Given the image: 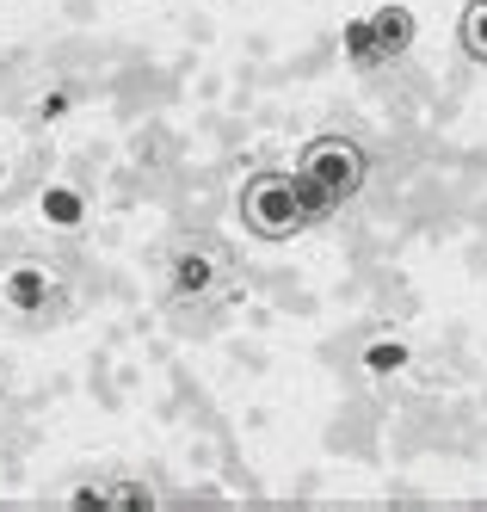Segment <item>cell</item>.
<instances>
[{
    "mask_svg": "<svg viewBox=\"0 0 487 512\" xmlns=\"http://www.w3.org/2000/svg\"><path fill=\"white\" fill-rule=\"evenodd\" d=\"M74 506H105V488H74Z\"/></svg>",
    "mask_w": 487,
    "mask_h": 512,
    "instance_id": "obj_11",
    "label": "cell"
},
{
    "mask_svg": "<svg viewBox=\"0 0 487 512\" xmlns=\"http://www.w3.org/2000/svg\"><path fill=\"white\" fill-rule=\"evenodd\" d=\"M105 506H155V488H148V482H111Z\"/></svg>",
    "mask_w": 487,
    "mask_h": 512,
    "instance_id": "obj_10",
    "label": "cell"
},
{
    "mask_svg": "<svg viewBox=\"0 0 487 512\" xmlns=\"http://www.w3.org/2000/svg\"><path fill=\"white\" fill-rule=\"evenodd\" d=\"M235 210H241L247 235H259V241H290L296 229L315 223L309 204H303V179H296V173H278V167L253 173L247 186H241V198H235Z\"/></svg>",
    "mask_w": 487,
    "mask_h": 512,
    "instance_id": "obj_1",
    "label": "cell"
},
{
    "mask_svg": "<svg viewBox=\"0 0 487 512\" xmlns=\"http://www.w3.org/2000/svg\"><path fill=\"white\" fill-rule=\"evenodd\" d=\"M50 297H56V278H50L44 266H31V260L7 266V278H0V303H7V309H19V315L50 309Z\"/></svg>",
    "mask_w": 487,
    "mask_h": 512,
    "instance_id": "obj_4",
    "label": "cell"
},
{
    "mask_svg": "<svg viewBox=\"0 0 487 512\" xmlns=\"http://www.w3.org/2000/svg\"><path fill=\"white\" fill-rule=\"evenodd\" d=\"M457 38H463V50H469L475 62H487V0H469V7H463Z\"/></svg>",
    "mask_w": 487,
    "mask_h": 512,
    "instance_id": "obj_6",
    "label": "cell"
},
{
    "mask_svg": "<svg viewBox=\"0 0 487 512\" xmlns=\"http://www.w3.org/2000/svg\"><path fill=\"white\" fill-rule=\"evenodd\" d=\"M222 278H229V253L222 247H179L173 253V297H210V290H222Z\"/></svg>",
    "mask_w": 487,
    "mask_h": 512,
    "instance_id": "obj_3",
    "label": "cell"
},
{
    "mask_svg": "<svg viewBox=\"0 0 487 512\" xmlns=\"http://www.w3.org/2000/svg\"><path fill=\"white\" fill-rule=\"evenodd\" d=\"M370 31H377V50H383V62H395V56H407L414 50V13L407 7H377L370 13Z\"/></svg>",
    "mask_w": 487,
    "mask_h": 512,
    "instance_id": "obj_5",
    "label": "cell"
},
{
    "mask_svg": "<svg viewBox=\"0 0 487 512\" xmlns=\"http://www.w3.org/2000/svg\"><path fill=\"white\" fill-rule=\"evenodd\" d=\"M346 50H352V62H358V68H377V62H383V50H377V31H370V19H352V25H346Z\"/></svg>",
    "mask_w": 487,
    "mask_h": 512,
    "instance_id": "obj_8",
    "label": "cell"
},
{
    "mask_svg": "<svg viewBox=\"0 0 487 512\" xmlns=\"http://www.w3.org/2000/svg\"><path fill=\"white\" fill-rule=\"evenodd\" d=\"M401 364H407V346H401V340H377V346L364 352V371H370V377H395Z\"/></svg>",
    "mask_w": 487,
    "mask_h": 512,
    "instance_id": "obj_9",
    "label": "cell"
},
{
    "mask_svg": "<svg viewBox=\"0 0 487 512\" xmlns=\"http://www.w3.org/2000/svg\"><path fill=\"white\" fill-rule=\"evenodd\" d=\"M44 216H50L56 229H81V192L50 186V192H44Z\"/></svg>",
    "mask_w": 487,
    "mask_h": 512,
    "instance_id": "obj_7",
    "label": "cell"
},
{
    "mask_svg": "<svg viewBox=\"0 0 487 512\" xmlns=\"http://www.w3.org/2000/svg\"><path fill=\"white\" fill-rule=\"evenodd\" d=\"M296 179H303L309 192H321L333 210H340L346 198L364 192V179H370V155L358 149L352 136H315L303 155H296Z\"/></svg>",
    "mask_w": 487,
    "mask_h": 512,
    "instance_id": "obj_2",
    "label": "cell"
}]
</instances>
